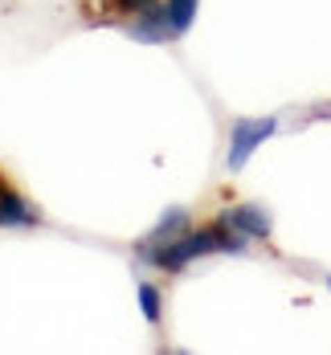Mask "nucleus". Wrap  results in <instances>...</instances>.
<instances>
[{
  "mask_svg": "<svg viewBox=\"0 0 331 355\" xmlns=\"http://www.w3.org/2000/svg\"><path fill=\"white\" fill-rule=\"evenodd\" d=\"M196 8H201V0H164V17H168V29H172V37H184L188 29H192Z\"/></svg>",
  "mask_w": 331,
  "mask_h": 355,
  "instance_id": "obj_7",
  "label": "nucleus"
},
{
  "mask_svg": "<svg viewBox=\"0 0 331 355\" xmlns=\"http://www.w3.org/2000/svg\"><path fill=\"white\" fill-rule=\"evenodd\" d=\"M127 33L135 37V41H147V45H164V41H172L168 17H164V0L151 4V8H144V12H135V21L127 25Z\"/></svg>",
  "mask_w": 331,
  "mask_h": 355,
  "instance_id": "obj_4",
  "label": "nucleus"
},
{
  "mask_svg": "<svg viewBox=\"0 0 331 355\" xmlns=\"http://www.w3.org/2000/svg\"><path fill=\"white\" fill-rule=\"evenodd\" d=\"M221 225H229L237 237H246V241H270V229H274V220L270 213L262 209V205H233V209H225L217 216Z\"/></svg>",
  "mask_w": 331,
  "mask_h": 355,
  "instance_id": "obj_3",
  "label": "nucleus"
},
{
  "mask_svg": "<svg viewBox=\"0 0 331 355\" xmlns=\"http://www.w3.org/2000/svg\"><path fill=\"white\" fill-rule=\"evenodd\" d=\"M139 311H144V319L151 322V327H160L164 306H160V290H155L151 282H139Z\"/></svg>",
  "mask_w": 331,
  "mask_h": 355,
  "instance_id": "obj_8",
  "label": "nucleus"
},
{
  "mask_svg": "<svg viewBox=\"0 0 331 355\" xmlns=\"http://www.w3.org/2000/svg\"><path fill=\"white\" fill-rule=\"evenodd\" d=\"M274 135H278V119H237L233 131H229L225 168H229V172H241V168L254 159L257 147H262L266 139H274Z\"/></svg>",
  "mask_w": 331,
  "mask_h": 355,
  "instance_id": "obj_2",
  "label": "nucleus"
},
{
  "mask_svg": "<svg viewBox=\"0 0 331 355\" xmlns=\"http://www.w3.org/2000/svg\"><path fill=\"white\" fill-rule=\"evenodd\" d=\"M135 253L144 257L147 266H160L168 274H180L188 261L209 257V253H246V237H237L229 225L213 220L209 229H188L176 241H168V245H139Z\"/></svg>",
  "mask_w": 331,
  "mask_h": 355,
  "instance_id": "obj_1",
  "label": "nucleus"
},
{
  "mask_svg": "<svg viewBox=\"0 0 331 355\" xmlns=\"http://www.w3.org/2000/svg\"><path fill=\"white\" fill-rule=\"evenodd\" d=\"M188 225H192L188 209H168V213L151 225V233L144 237V245H168V241H176L180 233H188Z\"/></svg>",
  "mask_w": 331,
  "mask_h": 355,
  "instance_id": "obj_6",
  "label": "nucleus"
},
{
  "mask_svg": "<svg viewBox=\"0 0 331 355\" xmlns=\"http://www.w3.org/2000/svg\"><path fill=\"white\" fill-rule=\"evenodd\" d=\"M151 4H160V0H110V8L114 12H127V17H135V12H144Z\"/></svg>",
  "mask_w": 331,
  "mask_h": 355,
  "instance_id": "obj_9",
  "label": "nucleus"
},
{
  "mask_svg": "<svg viewBox=\"0 0 331 355\" xmlns=\"http://www.w3.org/2000/svg\"><path fill=\"white\" fill-rule=\"evenodd\" d=\"M37 225H41V216L33 205L21 192L0 188V229H37Z\"/></svg>",
  "mask_w": 331,
  "mask_h": 355,
  "instance_id": "obj_5",
  "label": "nucleus"
},
{
  "mask_svg": "<svg viewBox=\"0 0 331 355\" xmlns=\"http://www.w3.org/2000/svg\"><path fill=\"white\" fill-rule=\"evenodd\" d=\"M328 286H331V278H328Z\"/></svg>",
  "mask_w": 331,
  "mask_h": 355,
  "instance_id": "obj_10",
  "label": "nucleus"
}]
</instances>
